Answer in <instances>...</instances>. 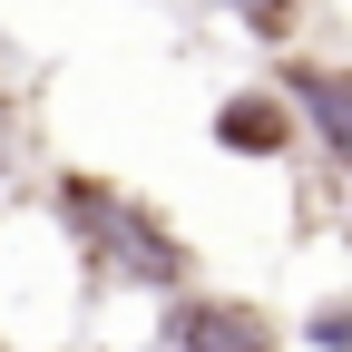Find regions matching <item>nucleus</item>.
I'll return each instance as SVG.
<instances>
[{
  "label": "nucleus",
  "mask_w": 352,
  "mask_h": 352,
  "mask_svg": "<svg viewBox=\"0 0 352 352\" xmlns=\"http://www.w3.org/2000/svg\"><path fill=\"white\" fill-rule=\"evenodd\" d=\"M147 352H294V323H284L264 294L186 284V294H166V303H157Z\"/></svg>",
  "instance_id": "nucleus-2"
},
{
  "label": "nucleus",
  "mask_w": 352,
  "mask_h": 352,
  "mask_svg": "<svg viewBox=\"0 0 352 352\" xmlns=\"http://www.w3.org/2000/svg\"><path fill=\"white\" fill-rule=\"evenodd\" d=\"M39 176H50V138H39V78L30 59L0 39V215L39 196Z\"/></svg>",
  "instance_id": "nucleus-5"
},
{
  "label": "nucleus",
  "mask_w": 352,
  "mask_h": 352,
  "mask_svg": "<svg viewBox=\"0 0 352 352\" xmlns=\"http://www.w3.org/2000/svg\"><path fill=\"white\" fill-rule=\"evenodd\" d=\"M0 352H20V333H10V323H0Z\"/></svg>",
  "instance_id": "nucleus-8"
},
{
  "label": "nucleus",
  "mask_w": 352,
  "mask_h": 352,
  "mask_svg": "<svg viewBox=\"0 0 352 352\" xmlns=\"http://www.w3.org/2000/svg\"><path fill=\"white\" fill-rule=\"evenodd\" d=\"M264 78L284 88V108L303 118V157H323V176L342 186V206H352V59L342 50H274L264 59Z\"/></svg>",
  "instance_id": "nucleus-3"
},
{
  "label": "nucleus",
  "mask_w": 352,
  "mask_h": 352,
  "mask_svg": "<svg viewBox=\"0 0 352 352\" xmlns=\"http://www.w3.org/2000/svg\"><path fill=\"white\" fill-rule=\"evenodd\" d=\"M294 323V352H352V284H333V294H314L303 314H284Z\"/></svg>",
  "instance_id": "nucleus-7"
},
{
  "label": "nucleus",
  "mask_w": 352,
  "mask_h": 352,
  "mask_svg": "<svg viewBox=\"0 0 352 352\" xmlns=\"http://www.w3.org/2000/svg\"><path fill=\"white\" fill-rule=\"evenodd\" d=\"M206 147L226 166H294L303 157V118L284 108L274 78H235V88L206 98Z\"/></svg>",
  "instance_id": "nucleus-4"
},
{
  "label": "nucleus",
  "mask_w": 352,
  "mask_h": 352,
  "mask_svg": "<svg viewBox=\"0 0 352 352\" xmlns=\"http://www.w3.org/2000/svg\"><path fill=\"white\" fill-rule=\"evenodd\" d=\"M30 215H39L50 245L69 254L78 303H166V294L206 284L196 235L176 226L147 186H127V176H108V166H59V157H50Z\"/></svg>",
  "instance_id": "nucleus-1"
},
{
  "label": "nucleus",
  "mask_w": 352,
  "mask_h": 352,
  "mask_svg": "<svg viewBox=\"0 0 352 352\" xmlns=\"http://www.w3.org/2000/svg\"><path fill=\"white\" fill-rule=\"evenodd\" d=\"M206 10H215V20H235V30L254 39V50L274 59V50H303V39H314L323 0H206Z\"/></svg>",
  "instance_id": "nucleus-6"
},
{
  "label": "nucleus",
  "mask_w": 352,
  "mask_h": 352,
  "mask_svg": "<svg viewBox=\"0 0 352 352\" xmlns=\"http://www.w3.org/2000/svg\"><path fill=\"white\" fill-rule=\"evenodd\" d=\"M50 352H98V342H50Z\"/></svg>",
  "instance_id": "nucleus-9"
}]
</instances>
